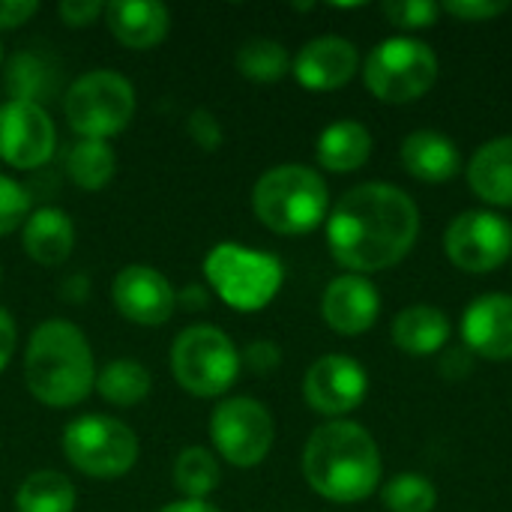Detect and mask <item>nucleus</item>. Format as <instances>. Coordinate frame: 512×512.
Instances as JSON below:
<instances>
[{"instance_id":"obj_4","label":"nucleus","mask_w":512,"mask_h":512,"mask_svg":"<svg viewBox=\"0 0 512 512\" xmlns=\"http://www.w3.org/2000/svg\"><path fill=\"white\" fill-rule=\"evenodd\" d=\"M330 207L324 177L309 165H276L258 177L252 189V210L273 234L297 237L315 231Z\"/></svg>"},{"instance_id":"obj_5","label":"nucleus","mask_w":512,"mask_h":512,"mask_svg":"<svg viewBox=\"0 0 512 512\" xmlns=\"http://www.w3.org/2000/svg\"><path fill=\"white\" fill-rule=\"evenodd\" d=\"M207 285L216 297L237 312H258L273 303L285 282L282 261L261 249L219 243L204 258Z\"/></svg>"},{"instance_id":"obj_8","label":"nucleus","mask_w":512,"mask_h":512,"mask_svg":"<svg viewBox=\"0 0 512 512\" xmlns=\"http://www.w3.org/2000/svg\"><path fill=\"white\" fill-rule=\"evenodd\" d=\"M60 447L66 462L90 480H117L138 462V435L105 414L75 417L63 429Z\"/></svg>"},{"instance_id":"obj_10","label":"nucleus","mask_w":512,"mask_h":512,"mask_svg":"<svg viewBox=\"0 0 512 512\" xmlns=\"http://www.w3.org/2000/svg\"><path fill=\"white\" fill-rule=\"evenodd\" d=\"M276 438L267 405L252 396H234L213 408L210 441L216 453L234 468H255L267 459Z\"/></svg>"},{"instance_id":"obj_18","label":"nucleus","mask_w":512,"mask_h":512,"mask_svg":"<svg viewBox=\"0 0 512 512\" xmlns=\"http://www.w3.org/2000/svg\"><path fill=\"white\" fill-rule=\"evenodd\" d=\"M105 24L120 45L150 51L168 36L171 12L159 0H111L105 6Z\"/></svg>"},{"instance_id":"obj_44","label":"nucleus","mask_w":512,"mask_h":512,"mask_svg":"<svg viewBox=\"0 0 512 512\" xmlns=\"http://www.w3.org/2000/svg\"><path fill=\"white\" fill-rule=\"evenodd\" d=\"M0 279H3V270H0Z\"/></svg>"},{"instance_id":"obj_17","label":"nucleus","mask_w":512,"mask_h":512,"mask_svg":"<svg viewBox=\"0 0 512 512\" xmlns=\"http://www.w3.org/2000/svg\"><path fill=\"white\" fill-rule=\"evenodd\" d=\"M381 312V297L378 288L357 273H345L333 279L321 297V315L330 330L342 336H360L372 330Z\"/></svg>"},{"instance_id":"obj_38","label":"nucleus","mask_w":512,"mask_h":512,"mask_svg":"<svg viewBox=\"0 0 512 512\" xmlns=\"http://www.w3.org/2000/svg\"><path fill=\"white\" fill-rule=\"evenodd\" d=\"M39 12L36 0H0V30H15Z\"/></svg>"},{"instance_id":"obj_16","label":"nucleus","mask_w":512,"mask_h":512,"mask_svg":"<svg viewBox=\"0 0 512 512\" xmlns=\"http://www.w3.org/2000/svg\"><path fill=\"white\" fill-rule=\"evenodd\" d=\"M357 66L360 54L354 42L342 36H318L297 51L291 72L306 90H339L357 75Z\"/></svg>"},{"instance_id":"obj_11","label":"nucleus","mask_w":512,"mask_h":512,"mask_svg":"<svg viewBox=\"0 0 512 512\" xmlns=\"http://www.w3.org/2000/svg\"><path fill=\"white\" fill-rule=\"evenodd\" d=\"M447 258L465 273H492L512 255V225L489 210L459 213L444 237Z\"/></svg>"},{"instance_id":"obj_23","label":"nucleus","mask_w":512,"mask_h":512,"mask_svg":"<svg viewBox=\"0 0 512 512\" xmlns=\"http://www.w3.org/2000/svg\"><path fill=\"white\" fill-rule=\"evenodd\" d=\"M450 339V321L435 306H408L393 321V345L414 357L438 354Z\"/></svg>"},{"instance_id":"obj_6","label":"nucleus","mask_w":512,"mask_h":512,"mask_svg":"<svg viewBox=\"0 0 512 512\" xmlns=\"http://www.w3.org/2000/svg\"><path fill=\"white\" fill-rule=\"evenodd\" d=\"M171 372L186 393L216 399L234 387L240 375V351L225 330L213 324H192L171 345Z\"/></svg>"},{"instance_id":"obj_33","label":"nucleus","mask_w":512,"mask_h":512,"mask_svg":"<svg viewBox=\"0 0 512 512\" xmlns=\"http://www.w3.org/2000/svg\"><path fill=\"white\" fill-rule=\"evenodd\" d=\"M186 132L192 135V141H195L204 153H216V150L222 147V138H225L222 123H219V117H216L210 108H195V111L189 114V120H186Z\"/></svg>"},{"instance_id":"obj_21","label":"nucleus","mask_w":512,"mask_h":512,"mask_svg":"<svg viewBox=\"0 0 512 512\" xmlns=\"http://www.w3.org/2000/svg\"><path fill=\"white\" fill-rule=\"evenodd\" d=\"M468 183L480 201L492 207H512V135L486 141L474 153Z\"/></svg>"},{"instance_id":"obj_36","label":"nucleus","mask_w":512,"mask_h":512,"mask_svg":"<svg viewBox=\"0 0 512 512\" xmlns=\"http://www.w3.org/2000/svg\"><path fill=\"white\" fill-rule=\"evenodd\" d=\"M57 12L66 27H90L99 15H105V6L99 0H63Z\"/></svg>"},{"instance_id":"obj_32","label":"nucleus","mask_w":512,"mask_h":512,"mask_svg":"<svg viewBox=\"0 0 512 512\" xmlns=\"http://www.w3.org/2000/svg\"><path fill=\"white\" fill-rule=\"evenodd\" d=\"M384 15L405 30H420V27H432L441 15V6L432 0H387L384 3Z\"/></svg>"},{"instance_id":"obj_35","label":"nucleus","mask_w":512,"mask_h":512,"mask_svg":"<svg viewBox=\"0 0 512 512\" xmlns=\"http://www.w3.org/2000/svg\"><path fill=\"white\" fill-rule=\"evenodd\" d=\"M240 363H246L255 375H270V372H276V369H279V363H282V351H279V345H276V342H270V339H258V342H252V345L243 351Z\"/></svg>"},{"instance_id":"obj_2","label":"nucleus","mask_w":512,"mask_h":512,"mask_svg":"<svg viewBox=\"0 0 512 512\" xmlns=\"http://www.w3.org/2000/svg\"><path fill=\"white\" fill-rule=\"evenodd\" d=\"M303 477L312 492L333 504H360L381 480L378 444L360 423H324L306 441Z\"/></svg>"},{"instance_id":"obj_9","label":"nucleus","mask_w":512,"mask_h":512,"mask_svg":"<svg viewBox=\"0 0 512 512\" xmlns=\"http://www.w3.org/2000/svg\"><path fill=\"white\" fill-rule=\"evenodd\" d=\"M363 81L375 99L390 105L417 102L438 81L435 51L411 36H390L372 48L363 66Z\"/></svg>"},{"instance_id":"obj_13","label":"nucleus","mask_w":512,"mask_h":512,"mask_svg":"<svg viewBox=\"0 0 512 512\" xmlns=\"http://www.w3.org/2000/svg\"><path fill=\"white\" fill-rule=\"evenodd\" d=\"M366 390H369L366 369L348 354L318 357L303 378L306 405L324 417H342L354 411L366 399Z\"/></svg>"},{"instance_id":"obj_30","label":"nucleus","mask_w":512,"mask_h":512,"mask_svg":"<svg viewBox=\"0 0 512 512\" xmlns=\"http://www.w3.org/2000/svg\"><path fill=\"white\" fill-rule=\"evenodd\" d=\"M384 507L390 512H432L438 489L423 474H399L384 486Z\"/></svg>"},{"instance_id":"obj_1","label":"nucleus","mask_w":512,"mask_h":512,"mask_svg":"<svg viewBox=\"0 0 512 512\" xmlns=\"http://www.w3.org/2000/svg\"><path fill=\"white\" fill-rule=\"evenodd\" d=\"M417 234L420 210L393 183H360L327 216L330 255L357 276L396 267L414 249Z\"/></svg>"},{"instance_id":"obj_25","label":"nucleus","mask_w":512,"mask_h":512,"mask_svg":"<svg viewBox=\"0 0 512 512\" xmlns=\"http://www.w3.org/2000/svg\"><path fill=\"white\" fill-rule=\"evenodd\" d=\"M3 84H6L9 99L42 105L45 99H51L57 93V72H54V66H48L45 57H39L33 51H18L6 63Z\"/></svg>"},{"instance_id":"obj_42","label":"nucleus","mask_w":512,"mask_h":512,"mask_svg":"<svg viewBox=\"0 0 512 512\" xmlns=\"http://www.w3.org/2000/svg\"><path fill=\"white\" fill-rule=\"evenodd\" d=\"M159 512H219L213 504H207V501H189V498H183V501H174V504H168V507H162Z\"/></svg>"},{"instance_id":"obj_28","label":"nucleus","mask_w":512,"mask_h":512,"mask_svg":"<svg viewBox=\"0 0 512 512\" xmlns=\"http://www.w3.org/2000/svg\"><path fill=\"white\" fill-rule=\"evenodd\" d=\"M237 72L255 84H273V81H282L291 69V57L285 51L282 42L276 39H264V36H255V39H246L240 48H237Z\"/></svg>"},{"instance_id":"obj_39","label":"nucleus","mask_w":512,"mask_h":512,"mask_svg":"<svg viewBox=\"0 0 512 512\" xmlns=\"http://www.w3.org/2000/svg\"><path fill=\"white\" fill-rule=\"evenodd\" d=\"M15 345H18L15 321H12V315L0 306V372L9 366V360H12V354H15Z\"/></svg>"},{"instance_id":"obj_3","label":"nucleus","mask_w":512,"mask_h":512,"mask_svg":"<svg viewBox=\"0 0 512 512\" xmlns=\"http://www.w3.org/2000/svg\"><path fill=\"white\" fill-rule=\"evenodd\" d=\"M24 384L48 408L81 405L96 390V363L81 327L63 318L42 321L27 339Z\"/></svg>"},{"instance_id":"obj_15","label":"nucleus","mask_w":512,"mask_h":512,"mask_svg":"<svg viewBox=\"0 0 512 512\" xmlns=\"http://www.w3.org/2000/svg\"><path fill=\"white\" fill-rule=\"evenodd\" d=\"M462 339L474 357L512 360V297L483 294L462 315Z\"/></svg>"},{"instance_id":"obj_29","label":"nucleus","mask_w":512,"mask_h":512,"mask_svg":"<svg viewBox=\"0 0 512 512\" xmlns=\"http://www.w3.org/2000/svg\"><path fill=\"white\" fill-rule=\"evenodd\" d=\"M219 480H222V471H219L216 453H210L207 447L180 450L174 462V486L183 492V498L207 501V495L219 489Z\"/></svg>"},{"instance_id":"obj_24","label":"nucleus","mask_w":512,"mask_h":512,"mask_svg":"<svg viewBox=\"0 0 512 512\" xmlns=\"http://www.w3.org/2000/svg\"><path fill=\"white\" fill-rule=\"evenodd\" d=\"M66 177L81 189V192H99L105 189L114 174H117V153L108 141L96 138H78L66 150Z\"/></svg>"},{"instance_id":"obj_43","label":"nucleus","mask_w":512,"mask_h":512,"mask_svg":"<svg viewBox=\"0 0 512 512\" xmlns=\"http://www.w3.org/2000/svg\"><path fill=\"white\" fill-rule=\"evenodd\" d=\"M0 60H3V45H0Z\"/></svg>"},{"instance_id":"obj_19","label":"nucleus","mask_w":512,"mask_h":512,"mask_svg":"<svg viewBox=\"0 0 512 512\" xmlns=\"http://www.w3.org/2000/svg\"><path fill=\"white\" fill-rule=\"evenodd\" d=\"M21 249L39 267H60L75 249V225L60 207H36L21 225Z\"/></svg>"},{"instance_id":"obj_20","label":"nucleus","mask_w":512,"mask_h":512,"mask_svg":"<svg viewBox=\"0 0 512 512\" xmlns=\"http://www.w3.org/2000/svg\"><path fill=\"white\" fill-rule=\"evenodd\" d=\"M402 165L411 177L423 183H447L459 174L462 153L453 138L435 129H420L402 141Z\"/></svg>"},{"instance_id":"obj_40","label":"nucleus","mask_w":512,"mask_h":512,"mask_svg":"<svg viewBox=\"0 0 512 512\" xmlns=\"http://www.w3.org/2000/svg\"><path fill=\"white\" fill-rule=\"evenodd\" d=\"M207 303H210V297H207V288H201V285H189V288L177 291V306H183V309L204 312Z\"/></svg>"},{"instance_id":"obj_37","label":"nucleus","mask_w":512,"mask_h":512,"mask_svg":"<svg viewBox=\"0 0 512 512\" xmlns=\"http://www.w3.org/2000/svg\"><path fill=\"white\" fill-rule=\"evenodd\" d=\"M471 369H474V354L468 348H447L441 363H438V372L447 381H462L471 375Z\"/></svg>"},{"instance_id":"obj_34","label":"nucleus","mask_w":512,"mask_h":512,"mask_svg":"<svg viewBox=\"0 0 512 512\" xmlns=\"http://www.w3.org/2000/svg\"><path fill=\"white\" fill-rule=\"evenodd\" d=\"M441 12L459 18V21H492L504 12H510V3L507 0H447L441 3Z\"/></svg>"},{"instance_id":"obj_12","label":"nucleus","mask_w":512,"mask_h":512,"mask_svg":"<svg viewBox=\"0 0 512 512\" xmlns=\"http://www.w3.org/2000/svg\"><path fill=\"white\" fill-rule=\"evenodd\" d=\"M57 132L51 114L30 102L0 105V159L18 171H36L54 156Z\"/></svg>"},{"instance_id":"obj_26","label":"nucleus","mask_w":512,"mask_h":512,"mask_svg":"<svg viewBox=\"0 0 512 512\" xmlns=\"http://www.w3.org/2000/svg\"><path fill=\"white\" fill-rule=\"evenodd\" d=\"M78 492L60 471H33L15 489V512H75Z\"/></svg>"},{"instance_id":"obj_27","label":"nucleus","mask_w":512,"mask_h":512,"mask_svg":"<svg viewBox=\"0 0 512 512\" xmlns=\"http://www.w3.org/2000/svg\"><path fill=\"white\" fill-rule=\"evenodd\" d=\"M150 387H153L150 372L138 360H132V357L111 360L96 375V393L108 405H114V408H135V405H141L150 396Z\"/></svg>"},{"instance_id":"obj_31","label":"nucleus","mask_w":512,"mask_h":512,"mask_svg":"<svg viewBox=\"0 0 512 512\" xmlns=\"http://www.w3.org/2000/svg\"><path fill=\"white\" fill-rule=\"evenodd\" d=\"M27 216H30V192L18 180L0 174V237L18 231L27 222Z\"/></svg>"},{"instance_id":"obj_7","label":"nucleus","mask_w":512,"mask_h":512,"mask_svg":"<svg viewBox=\"0 0 512 512\" xmlns=\"http://www.w3.org/2000/svg\"><path fill=\"white\" fill-rule=\"evenodd\" d=\"M63 114L78 138L108 141L129 126L135 114V87L114 69L84 72L66 90Z\"/></svg>"},{"instance_id":"obj_14","label":"nucleus","mask_w":512,"mask_h":512,"mask_svg":"<svg viewBox=\"0 0 512 512\" xmlns=\"http://www.w3.org/2000/svg\"><path fill=\"white\" fill-rule=\"evenodd\" d=\"M111 303L132 324L162 327L177 309V291L159 270L147 264H129L111 282Z\"/></svg>"},{"instance_id":"obj_22","label":"nucleus","mask_w":512,"mask_h":512,"mask_svg":"<svg viewBox=\"0 0 512 512\" xmlns=\"http://www.w3.org/2000/svg\"><path fill=\"white\" fill-rule=\"evenodd\" d=\"M318 165L333 174H351L372 156V135L357 120H336L318 135Z\"/></svg>"},{"instance_id":"obj_41","label":"nucleus","mask_w":512,"mask_h":512,"mask_svg":"<svg viewBox=\"0 0 512 512\" xmlns=\"http://www.w3.org/2000/svg\"><path fill=\"white\" fill-rule=\"evenodd\" d=\"M87 276H72L63 282V300H72V303H81L87 297Z\"/></svg>"}]
</instances>
